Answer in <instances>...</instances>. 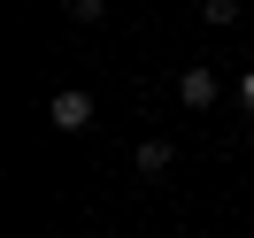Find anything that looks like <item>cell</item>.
Masks as SVG:
<instances>
[{
    "instance_id": "6da1fadb",
    "label": "cell",
    "mask_w": 254,
    "mask_h": 238,
    "mask_svg": "<svg viewBox=\"0 0 254 238\" xmlns=\"http://www.w3.org/2000/svg\"><path fill=\"white\" fill-rule=\"evenodd\" d=\"M47 123H54V131H93V93H77V85H69V93H54Z\"/></svg>"
},
{
    "instance_id": "7a4b0ae2",
    "label": "cell",
    "mask_w": 254,
    "mask_h": 238,
    "mask_svg": "<svg viewBox=\"0 0 254 238\" xmlns=\"http://www.w3.org/2000/svg\"><path fill=\"white\" fill-rule=\"evenodd\" d=\"M216 69H185V77H177V100H185V108H216Z\"/></svg>"
},
{
    "instance_id": "3957f363",
    "label": "cell",
    "mask_w": 254,
    "mask_h": 238,
    "mask_svg": "<svg viewBox=\"0 0 254 238\" xmlns=\"http://www.w3.org/2000/svg\"><path fill=\"white\" fill-rule=\"evenodd\" d=\"M139 169H146V177L170 169V139H146V146H139Z\"/></svg>"
},
{
    "instance_id": "277c9868",
    "label": "cell",
    "mask_w": 254,
    "mask_h": 238,
    "mask_svg": "<svg viewBox=\"0 0 254 238\" xmlns=\"http://www.w3.org/2000/svg\"><path fill=\"white\" fill-rule=\"evenodd\" d=\"M62 8H69L77 23H100V16H108V0H62Z\"/></svg>"
},
{
    "instance_id": "5b68a950",
    "label": "cell",
    "mask_w": 254,
    "mask_h": 238,
    "mask_svg": "<svg viewBox=\"0 0 254 238\" xmlns=\"http://www.w3.org/2000/svg\"><path fill=\"white\" fill-rule=\"evenodd\" d=\"M200 16H208V23H231V16H239V0H200Z\"/></svg>"
},
{
    "instance_id": "8992f818",
    "label": "cell",
    "mask_w": 254,
    "mask_h": 238,
    "mask_svg": "<svg viewBox=\"0 0 254 238\" xmlns=\"http://www.w3.org/2000/svg\"><path fill=\"white\" fill-rule=\"evenodd\" d=\"M239 100H247V115H254V69H247V77H239Z\"/></svg>"
}]
</instances>
